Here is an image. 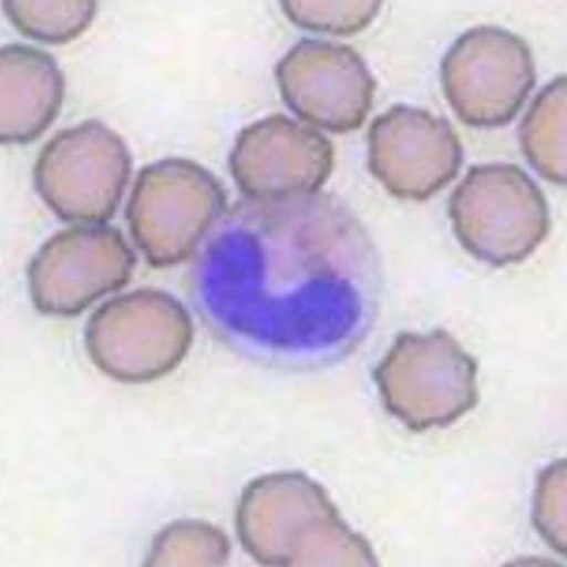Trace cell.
<instances>
[{
	"label": "cell",
	"mask_w": 567,
	"mask_h": 567,
	"mask_svg": "<svg viewBox=\"0 0 567 567\" xmlns=\"http://www.w3.org/2000/svg\"><path fill=\"white\" fill-rule=\"evenodd\" d=\"M225 207L223 184L209 169L190 159L166 158L138 173L126 219L148 264L168 268L196 252Z\"/></svg>",
	"instance_id": "obj_3"
},
{
	"label": "cell",
	"mask_w": 567,
	"mask_h": 567,
	"mask_svg": "<svg viewBox=\"0 0 567 567\" xmlns=\"http://www.w3.org/2000/svg\"><path fill=\"white\" fill-rule=\"evenodd\" d=\"M97 3L41 2V0H6L3 9L12 24L24 37L53 45L79 39L90 28Z\"/></svg>",
	"instance_id": "obj_14"
},
{
	"label": "cell",
	"mask_w": 567,
	"mask_h": 567,
	"mask_svg": "<svg viewBox=\"0 0 567 567\" xmlns=\"http://www.w3.org/2000/svg\"><path fill=\"white\" fill-rule=\"evenodd\" d=\"M276 78L290 111L330 133L361 128L372 111L377 82L361 54L343 43L298 42L279 61Z\"/></svg>",
	"instance_id": "obj_9"
},
{
	"label": "cell",
	"mask_w": 567,
	"mask_h": 567,
	"mask_svg": "<svg viewBox=\"0 0 567 567\" xmlns=\"http://www.w3.org/2000/svg\"><path fill=\"white\" fill-rule=\"evenodd\" d=\"M282 12L301 29L330 35H353L364 30L380 12L381 2H282Z\"/></svg>",
	"instance_id": "obj_16"
},
{
	"label": "cell",
	"mask_w": 567,
	"mask_h": 567,
	"mask_svg": "<svg viewBox=\"0 0 567 567\" xmlns=\"http://www.w3.org/2000/svg\"><path fill=\"white\" fill-rule=\"evenodd\" d=\"M194 326L169 293L140 289L109 300L86 324L94 365L124 384H144L176 369L190 351Z\"/></svg>",
	"instance_id": "obj_4"
},
{
	"label": "cell",
	"mask_w": 567,
	"mask_h": 567,
	"mask_svg": "<svg viewBox=\"0 0 567 567\" xmlns=\"http://www.w3.org/2000/svg\"><path fill=\"white\" fill-rule=\"evenodd\" d=\"M567 80L559 75L533 101L520 125L523 154L544 179L567 181Z\"/></svg>",
	"instance_id": "obj_13"
},
{
	"label": "cell",
	"mask_w": 567,
	"mask_h": 567,
	"mask_svg": "<svg viewBox=\"0 0 567 567\" xmlns=\"http://www.w3.org/2000/svg\"><path fill=\"white\" fill-rule=\"evenodd\" d=\"M333 167L332 142L320 131L280 114L244 128L230 156L233 178L254 203L318 193Z\"/></svg>",
	"instance_id": "obj_11"
},
{
	"label": "cell",
	"mask_w": 567,
	"mask_h": 567,
	"mask_svg": "<svg viewBox=\"0 0 567 567\" xmlns=\"http://www.w3.org/2000/svg\"><path fill=\"white\" fill-rule=\"evenodd\" d=\"M133 156L122 136L100 120L54 135L34 169L40 198L61 220L103 225L123 200Z\"/></svg>",
	"instance_id": "obj_6"
},
{
	"label": "cell",
	"mask_w": 567,
	"mask_h": 567,
	"mask_svg": "<svg viewBox=\"0 0 567 567\" xmlns=\"http://www.w3.org/2000/svg\"><path fill=\"white\" fill-rule=\"evenodd\" d=\"M374 379L388 411L414 431L451 424L478 401L476 361L444 331L401 334Z\"/></svg>",
	"instance_id": "obj_5"
},
{
	"label": "cell",
	"mask_w": 567,
	"mask_h": 567,
	"mask_svg": "<svg viewBox=\"0 0 567 567\" xmlns=\"http://www.w3.org/2000/svg\"><path fill=\"white\" fill-rule=\"evenodd\" d=\"M230 555L225 534L203 522L173 523L152 545L148 566H219Z\"/></svg>",
	"instance_id": "obj_15"
},
{
	"label": "cell",
	"mask_w": 567,
	"mask_h": 567,
	"mask_svg": "<svg viewBox=\"0 0 567 567\" xmlns=\"http://www.w3.org/2000/svg\"><path fill=\"white\" fill-rule=\"evenodd\" d=\"M255 204L270 261L256 275L207 280L204 310L226 334L292 369L340 362L364 341L380 305L362 228L318 193Z\"/></svg>",
	"instance_id": "obj_1"
},
{
	"label": "cell",
	"mask_w": 567,
	"mask_h": 567,
	"mask_svg": "<svg viewBox=\"0 0 567 567\" xmlns=\"http://www.w3.org/2000/svg\"><path fill=\"white\" fill-rule=\"evenodd\" d=\"M135 266L134 250L117 228L74 226L52 236L31 260V300L43 315L71 318L124 288Z\"/></svg>",
	"instance_id": "obj_8"
},
{
	"label": "cell",
	"mask_w": 567,
	"mask_h": 567,
	"mask_svg": "<svg viewBox=\"0 0 567 567\" xmlns=\"http://www.w3.org/2000/svg\"><path fill=\"white\" fill-rule=\"evenodd\" d=\"M453 230L462 246L495 267L517 265L547 237V199L516 165L489 163L468 169L450 202Z\"/></svg>",
	"instance_id": "obj_2"
},
{
	"label": "cell",
	"mask_w": 567,
	"mask_h": 567,
	"mask_svg": "<svg viewBox=\"0 0 567 567\" xmlns=\"http://www.w3.org/2000/svg\"><path fill=\"white\" fill-rule=\"evenodd\" d=\"M368 155L370 172L391 195L423 202L456 178L463 146L449 120L402 104L370 125Z\"/></svg>",
	"instance_id": "obj_10"
},
{
	"label": "cell",
	"mask_w": 567,
	"mask_h": 567,
	"mask_svg": "<svg viewBox=\"0 0 567 567\" xmlns=\"http://www.w3.org/2000/svg\"><path fill=\"white\" fill-rule=\"evenodd\" d=\"M65 83L47 51L8 45L0 51V140L25 145L39 138L58 117Z\"/></svg>",
	"instance_id": "obj_12"
},
{
	"label": "cell",
	"mask_w": 567,
	"mask_h": 567,
	"mask_svg": "<svg viewBox=\"0 0 567 567\" xmlns=\"http://www.w3.org/2000/svg\"><path fill=\"white\" fill-rule=\"evenodd\" d=\"M537 82L528 43L498 27H476L456 39L442 63L446 101L464 124L506 126Z\"/></svg>",
	"instance_id": "obj_7"
}]
</instances>
